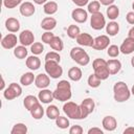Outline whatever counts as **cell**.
<instances>
[{
  "label": "cell",
  "instance_id": "44dd1931",
  "mask_svg": "<svg viewBox=\"0 0 134 134\" xmlns=\"http://www.w3.org/2000/svg\"><path fill=\"white\" fill-rule=\"evenodd\" d=\"M107 65H108L110 74H116L121 69V63L117 59H111V60L107 61Z\"/></svg>",
  "mask_w": 134,
  "mask_h": 134
},
{
  "label": "cell",
  "instance_id": "603a6c76",
  "mask_svg": "<svg viewBox=\"0 0 134 134\" xmlns=\"http://www.w3.org/2000/svg\"><path fill=\"white\" fill-rule=\"evenodd\" d=\"M82 70L80 67H71L69 70H68V77L73 81V82H77L82 79Z\"/></svg>",
  "mask_w": 134,
  "mask_h": 134
},
{
  "label": "cell",
  "instance_id": "7dc6e473",
  "mask_svg": "<svg viewBox=\"0 0 134 134\" xmlns=\"http://www.w3.org/2000/svg\"><path fill=\"white\" fill-rule=\"evenodd\" d=\"M72 2H73L75 5H77V6L82 7V6L87 5V4H88V2H89V0H72Z\"/></svg>",
  "mask_w": 134,
  "mask_h": 134
},
{
  "label": "cell",
  "instance_id": "5bb4252c",
  "mask_svg": "<svg viewBox=\"0 0 134 134\" xmlns=\"http://www.w3.org/2000/svg\"><path fill=\"white\" fill-rule=\"evenodd\" d=\"M75 40H76V43L79 45H81V46H88V47H92L93 42H94V39L92 38V36L87 34V32H81Z\"/></svg>",
  "mask_w": 134,
  "mask_h": 134
},
{
  "label": "cell",
  "instance_id": "11a10c76",
  "mask_svg": "<svg viewBox=\"0 0 134 134\" xmlns=\"http://www.w3.org/2000/svg\"><path fill=\"white\" fill-rule=\"evenodd\" d=\"M131 65H132V67L134 68V57L131 59Z\"/></svg>",
  "mask_w": 134,
  "mask_h": 134
},
{
  "label": "cell",
  "instance_id": "f35d334b",
  "mask_svg": "<svg viewBox=\"0 0 134 134\" xmlns=\"http://www.w3.org/2000/svg\"><path fill=\"white\" fill-rule=\"evenodd\" d=\"M120 50H119V47L117 45H110L108 46V49H107V53L110 58H116L118 54H119Z\"/></svg>",
  "mask_w": 134,
  "mask_h": 134
},
{
  "label": "cell",
  "instance_id": "ffe728a7",
  "mask_svg": "<svg viewBox=\"0 0 134 134\" xmlns=\"http://www.w3.org/2000/svg\"><path fill=\"white\" fill-rule=\"evenodd\" d=\"M57 26V20L53 17H45L41 22L42 29L46 31H51Z\"/></svg>",
  "mask_w": 134,
  "mask_h": 134
},
{
  "label": "cell",
  "instance_id": "5b68a950",
  "mask_svg": "<svg viewBox=\"0 0 134 134\" xmlns=\"http://www.w3.org/2000/svg\"><path fill=\"white\" fill-rule=\"evenodd\" d=\"M44 68L46 73L52 79H59L63 74V68L60 66V63L55 61H51V60L45 61Z\"/></svg>",
  "mask_w": 134,
  "mask_h": 134
},
{
  "label": "cell",
  "instance_id": "7402d4cb",
  "mask_svg": "<svg viewBox=\"0 0 134 134\" xmlns=\"http://www.w3.org/2000/svg\"><path fill=\"white\" fill-rule=\"evenodd\" d=\"M26 66H27V68H29L30 70H37V69H39L40 68V66H41V61H40V59L37 57V55H30V57H28L27 59H26Z\"/></svg>",
  "mask_w": 134,
  "mask_h": 134
},
{
  "label": "cell",
  "instance_id": "d4e9b609",
  "mask_svg": "<svg viewBox=\"0 0 134 134\" xmlns=\"http://www.w3.org/2000/svg\"><path fill=\"white\" fill-rule=\"evenodd\" d=\"M38 103H39V97H36L35 95H27L23 99V105H24L25 109L28 110V111H30L31 108L35 105H37Z\"/></svg>",
  "mask_w": 134,
  "mask_h": 134
},
{
  "label": "cell",
  "instance_id": "8fae6325",
  "mask_svg": "<svg viewBox=\"0 0 134 134\" xmlns=\"http://www.w3.org/2000/svg\"><path fill=\"white\" fill-rule=\"evenodd\" d=\"M17 42H18L17 36L15 34H8L2 38L1 46L5 49H12V48H15L17 46Z\"/></svg>",
  "mask_w": 134,
  "mask_h": 134
},
{
  "label": "cell",
  "instance_id": "f1b7e54d",
  "mask_svg": "<svg viewBox=\"0 0 134 134\" xmlns=\"http://www.w3.org/2000/svg\"><path fill=\"white\" fill-rule=\"evenodd\" d=\"M14 55L19 59V60H23L27 57V49H26V46L24 45H19V46H16L14 48Z\"/></svg>",
  "mask_w": 134,
  "mask_h": 134
},
{
  "label": "cell",
  "instance_id": "1f68e13d",
  "mask_svg": "<svg viewBox=\"0 0 134 134\" xmlns=\"http://www.w3.org/2000/svg\"><path fill=\"white\" fill-rule=\"evenodd\" d=\"M107 17L111 20H115L118 16H119V8L117 5H114V4H111L108 6L107 8Z\"/></svg>",
  "mask_w": 134,
  "mask_h": 134
},
{
  "label": "cell",
  "instance_id": "9c48e42d",
  "mask_svg": "<svg viewBox=\"0 0 134 134\" xmlns=\"http://www.w3.org/2000/svg\"><path fill=\"white\" fill-rule=\"evenodd\" d=\"M19 42L21 43V45H24V46H29V45L34 44L35 43L34 32L29 29L22 30L21 34L19 35Z\"/></svg>",
  "mask_w": 134,
  "mask_h": 134
},
{
  "label": "cell",
  "instance_id": "7a4b0ae2",
  "mask_svg": "<svg viewBox=\"0 0 134 134\" xmlns=\"http://www.w3.org/2000/svg\"><path fill=\"white\" fill-rule=\"evenodd\" d=\"M113 96H114L115 102L117 103H122V102L128 100L131 96V91L128 85L121 81L116 82L113 86Z\"/></svg>",
  "mask_w": 134,
  "mask_h": 134
},
{
  "label": "cell",
  "instance_id": "52a82bcc",
  "mask_svg": "<svg viewBox=\"0 0 134 134\" xmlns=\"http://www.w3.org/2000/svg\"><path fill=\"white\" fill-rule=\"evenodd\" d=\"M21 94H22V88L17 83H10L9 86L6 89H4V92H3V96L7 100L15 99L19 97Z\"/></svg>",
  "mask_w": 134,
  "mask_h": 134
},
{
  "label": "cell",
  "instance_id": "d6a6232c",
  "mask_svg": "<svg viewBox=\"0 0 134 134\" xmlns=\"http://www.w3.org/2000/svg\"><path fill=\"white\" fill-rule=\"evenodd\" d=\"M26 133H27V126L22 122L16 124L10 131V134H26Z\"/></svg>",
  "mask_w": 134,
  "mask_h": 134
},
{
  "label": "cell",
  "instance_id": "7bdbcfd3",
  "mask_svg": "<svg viewBox=\"0 0 134 134\" xmlns=\"http://www.w3.org/2000/svg\"><path fill=\"white\" fill-rule=\"evenodd\" d=\"M54 35L51 32V31H45L43 35H42V42L45 43V44H49L51 42V40L53 39Z\"/></svg>",
  "mask_w": 134,
  "mask_h": 134
},
{
  "label": "cell",
  "instance_id": "f907efd6",
  "mask_svg": "<svg viewBox=\"0 0 134 134\" xmlns=\"http://www.w3.org/2000/svg\"><path fill=\"white\" fill-rule=\"evenodd\" d=\"M124 134H134V127H128L124 130Z\"/></svg>",
  "mask_w": 134,
  "mask_h": 134
},
{
  "label": "cell",
  "instance_id": "6da1fadb",
  "mask_svg": "<svg viewBox=\"0 0 134 134\" xmlns=\"http://www.w3.org/2000/svg\"><path fill=\"white\" fill-rule=\"evenodd\" d=\"M53 92V97L60 102H67L71 98V85L68 81L62 80L58 83Z\"/></svg>",
  "mask_w": 134,
  "mask_h": 134
},
{
  "label": "cell",
  "instance_id": "bcb514c9",
  "mask_svg": "<svg viewBox=\"0 0 134 134\" xmlns=\"http://www.w3.org/2000/svg\"><path fill=\"white\" fill-rule=\"evenodd\" d=\"M126 20L129 24L131 25H134V10L133 12H129L126 16Z\"/></svg>",
  "mask_w": 134,
  "mask_h": 134
},
{
  "label": "cell",
  "instance_id": "ab89813d",
  "mask_svg": "<svg viewBox=\"0 0 134 134\" xmlns=\"http://www.w3.org/2000/svg\"><path fill=\"white\" fill-rule=\"evenodd\" d=\"M48 60H51V61H55L58 63H60L61 61V55L59 54L58 51H49L45 54V61H48Z\"/></svg>",
  "mask_w": 134,
  "mask_h": 134
},
{
  "label": "cell",
  "instance_id": "2e32d148",
  "mask_svg": "<svg viewBox=\"0 0 134 134\" xmlns=\"http://www.w3.org/2000/svg\"><path fill=\"white\" fill-rule=\"evenodd\" d=\"M20 14L22 15V16H24V17H30V16H32L34 14H35V12H36V7H35V5L31 3V2H28V1H26V2H23L21 5H20Z\"/></svg>",
  "mask_w": 134,
  "mask_h": 134
},
{
  "label": "cell",
  "instance_id": "6f0895ef",
  "mask_svg": "<svg viewBox=\"0 0 134 134\" xmlns=\"http://www.w3.org/2000/svg\"><path fill=\"white\" fill-rule=\"evenodd\" d=\"M132 8H133V10H134V2L132 3Z\"/></svg>",
  "mask_w": 134,
  "mask_h": 134
},
{
  "label": "cell",
  "instance_id": "c3c4849f",
  "mask_svg": "<svg viewBox=\"0 0 134 134\" xmlns=\"http://www.w3.org/2000/svg\"><path fill=\"white\" fill-rule=\"evenodd\" d=\"M103 133H104L103 130H100L99 128H96V127L88 130V134H103Z\"/></svg>",
  "mask_w": 134,
  "mask_h": 134
},
{
  "label": "cell",
  "instance_id": "9f6ffc18",
  "mask_svg": "<svg viewBox=\"0 0 134 134\" xmlns=\"http://www.w3.org/2000/svg\"><path fill=\"white\" fill-rule=\"evenodd\" d=\"M131 94H133V95H134V84H133V86H132V89H131Z\"/></svg>",
  "mask_w": 134,
  "mask_h": 134
},
{
  "label": "cell",
  "instance_id": "ac0fdd59",
  "mask_svg": "<svg viewBox=\"0 0 134 134\" xmlns=\"http://www.w3.org/2000/svg\"><path fill=\"white\" fill-rule=\"evenodd\" d=\"M5 28L10 32H17L20 29V22L17 18L9 17L5 20Z\"/></svg>",
  "mask_w": 134,
  "mask_h": 134
},
{
  "label": "cell",
  "instance_id": "ba28073f",
  "mask_svg": "<svg viewBox=\"0 0 134 134\" xmlns=\"http://www.w3.org/2000/svg\"><path fill=\"white\" fill-rule=\"evenodd\" d=\"M90 26L95 30H100L106 26V19L100 12L92 14L90 18Z\"/></svg>",
  "mask_w": 134,
  "mask_h": 134
},
{
  "label": "cell",
  "instance_id": "277c9868",
  "mask_svg": "<svg viewBox=\"0 0 134 134\" xmlns=\"http://www.w3.org/2000/svg\"><path fill=\"white\" fill-rule=\"evenodd\" d=\"M70 58L81 66H86L90 62V57L81 47H73L70 50Z\"/></svg>",
  "mask_w": 134,
  "mask_h": 134
},
{
  "label": "cell",
  "instance_id": "8992f818",
  "mask_svg": "<svg viewBox=\"0 0 134 134\" xmlns=\"http://www.w3.org/2000/svg\"><path fill=\"white\" fill-rule=\"evenodd\" d=\"M63 111L67 117L72 119H82L81 117V107L73 102H67L63 106Z\"/></svg>",
  "mask_w": 134,
  "mask_h": 134
},
{
  "label": "cell",
  "instance_id": "e0dca14e",
  "mask_svg": "<svg viewBox=\"0 0 134 134\" xmlns=\"http://www.w3.org/2000/svg\"><path fill=\"white\" fill-rule=\"evenodd\" d=\"M102 125H103V128L107 131H114L117 127V121L115 119V117L111 116V115H108V116H105L102 120Z\"/></svg>",
  "mask_w": 134,
  "mask_h": 134
},
{
  "label": "cell",
  "instance_id": "3957f363",
  "mask_svg": "<svg viewBox=\"0 0 134 134\" xmlns=\"http://www.w3.org/2000/svg\"><path fill=\"white\" fill-rule=\"evenodd\" d=\"M92 67L94 70L95 75H97L102 81L107 80L110 75L109 69H108V65H107V61H105L104 59H95L92 62Z\"/></svg>",
  "mask_w": 134,
  "mask_h": 134
},
{
  "label": "cell",
  "instance_id": "f546056e",
  "mask_svg": "<svg viewBox=\"0 0 134 134\" xmlns=\"http://www.w3.org/2000/svg\"><path fill=\"white\" fill-rule=\"evenodd\" d=\"M49 45H50V47H51L53 50H55V51H58V52L62 51L63 48H64V44H63L62 39H61L60 37H57V36L53 37V39L51 40V42L49 43Z\"/></svg>",
  "mask_w": 134,
  "mask_h": 134
},
{
  "label": "cell",
  "instance_id": "ee69618b",
  "mask_svg": "<svg viewBox=\"0 0 134 134\" xmlns=\"http://www.w3.org/2000/svg\"><path fill=\"white\" fill-rule=\"evenodd\" d=\"M83 133V128L79 125H74L69 129V134H82Z\"/></svg>",
  "mask_w": 134,
  "mask_h": 134
},
{
  "label": "cell",
  "instance_id": "484cf974",
  "mask_svg": "<svg viewBox=\"0 0 134 134\" xmlns=\"http://www.w3.org/2000/svg\"><path fill=\"white\" fill-rule=\"evenodd\" d=\"M29 112H30L31 116L35 119H41L43 117V115H44V108L42 107V105L40 103H38L37 105H35L31 108V110Z\"/></svg>",
  "mask_w": 134,
  "mask_h": 134
},
{
  "label": "cell",
  "instance_id": "60d3db41",
  "mask_svg": "<svg viewBox=\"0 0 134 134\" xmlns=\"http://www.w3.org/2000/svg\"><path fill=\"white\" fill-rule=\"evenodd\" d=\"M81 104H83L88 110H89V112L90 113H92L93 112V110H94V108H95V103H94V100L92 99V98H90V97H87V98H85Z\"/></svg>",
  "mask_w": 134,
  "mask_h": 134
},
{
  "label": "cell",
  "instance_id": "7c38bea8",
  "mask_svg": "<svg viewBox=\"0 0 134 134\" xmlns=\"http://www.w3.org/2000/svg\"><path fill=\"white\" fill-rule=\"evenodd\" d=\"M71 18L77 23H85L88 19V12L84 8H74L71 12Z\"/></svg>",
  "mask_w": 134,
  "mask_h": 134
},
{
  "label": "cell",
  "instance_id": "83f0119b",
  "mask_svg": "<svg viewBox=\"0 0 134 134\" xmlns=\"http://www.w3.org/2000/svg\"><path fill=\"white\" fill-rule=\"evenodd\" d=\"M106 31L109 36L113 37V36H116L119 31V24L115 21H111L109 22L107 25H106Z\"/></svg>",
  "mask_w": 134,
  "mask_h": 134
},
{
  "label": "cell",
  "instance_id": "cb8c5ba5",
  "mask_svg": "<svg viewBox=\"0 0 134 134\" xmlns=\"http://www.w3.org/2000/svg\"><path fill=\"white\" fill-rule=\"evenodd\" d=\"M59 6L58 3L54 1H47L44 5H43V10L46 15H53L57 13Z\"/></svg>",
  "mask_w": 134,
  "mask_h": 134
},
{
  "label": "cell",
  "instance_id": "4fadbf2b",
  "mask_svg": "<svg viewBox=\"0 0 134 134\" xmlns=\"http://www.w3.org/2000/svg\"><path fill=\"white\" fill-rule=\"evenodd\" d=\"M119 50L124 54H130V53H132L134 51V39L131 38V37H127L122 41V43H121V45L119 47Z\"/></svg>",
  "mask_w": 134,
  "mask_h": 134
},
{
  "label": "cell",
  "instance_id": "30bf717a",
  "mask_svg": "<svg viewBox=\"0 0 134 134\" xmlns=\"http://www.w3.org/2000/svg\"><path fill=\"white\" fill-rule=\"evenodd\" d=\"M109 43H110L109 37L106 36V35H102V36H98L94 39L92 48L95 49V50H103V49H106L109 46Z\"/></svg>",
  "mask_w": 134,
  "mask_h": 134
},
{
  "label": "cell",
  "instance_id": "74e56055",
  "mask_svg": "<svg viewBox=\"0 0 134 134\" xmlns=\"http://www.w3.org/2000/svg\"><path fill=\"white\" fill-rule=\"evenodd\" d=\"M100 8V3L99 1H92L90 3H88V12L92 15V14H96L99 12Z\"/></svg>",
  "mask_w": 134,
  "mask_h": 134
},
{
  "label": "cell",
  "instance_id": "e575fe53",
  "mask_svg": "<svg viewBox=\"0 0 134 134\" xmlns=\"http://www.w3.org/2000/svg\"><path fill=\"white\" fill-rule=\"evenodd\" d=\"M87 82H88V85L91 88H97V87H99L102 80L97 75H95V73H92V74H90L88 76V81Z\"/></svg>",
  "mask_w": 134,
  "mask_h": 134
},
{
  "label": "cell",
  "instance_id": "4316f807",
  "mask_svg": "<svg viewBox=\"0 0 134 134\" xmlns=\"http://www.w3.org/2000/svg\"><path fill=\"white\" fill-rule=\"evenodd\" d=\"M46 116L49 118V119H57L59 116H60V110L57 106L54 105H50L46 108Z\"/></svg>",
  "mask_w": 134,
  "mask_h": 134
},
{
  "label": "cell",
  "instance_id": "db71d44e",
  "mask_svg": "<svg viewBox=\"0 0 134 134\" xmlns=\"http://www.w3.org/2000/svg\"><path fill=\"white\" fill-rule=\"evenodd\" d=\"M4 86H5L4 79H3V76H1V85H0V90H4Z\"/></svg>",
  "mask_w": 134,
  "mask_h": 134
},
{
  "label": "cell",
  "instance_id": "d590c367",
  "mask_svg": "<svg viewBox=\"0 0 134 134\" xmlns=\"http://www.w3.org/2000/svg\"><path fill=\"white\" fill-rule=\"evenodd\" d=\"M30 51L35 55H39L44 51V46L41 42H35L34 44L30 45Z\"/></svg>",
  "mask_w": 134,
  "mask_h": 134
},
{
  "label": "cell",
  "instance_id": "d6986e66",
  "mask_svg": "<svg viewBox=\"0 0 134 134\" xmlns=\"http://www.w3.org/2000/svg\"><path fill=\"white\" fill-rule=\"evenodd\" d=\"M38 97H39V100L44 103V104H49L54 98L53 97V92L48 90V89H46V88L45 89H41V91L39 92Z\"/></svg>",
  "mask_w": 134,
  "mask_h": 134
},
{
  "label": "cell",
  "instance_id": "4dcf8cb0",
  "mask_svg": "<svg viewBox=\"0 0 134 134\" xmlns=\"http://www.w3.org/2000/svg\"><path fill=\"white\" fill-rule=\"evenodd\" d=\"M35 80H36V76L34 75L32 72H25L20 77V83L23 86H29L30 84H32L35 82Z\"/></svg>",
  "mask_w": 134,
  "mask_h": 134
},
{
  "label": "cell",
  "instance_id": "836d02e7",
  "mask_svg": "<svg viewBox=\"0 0 134 134\" xmlns=\"http://www.w3.org/2000/svg\"><path fill=\"white\" fill-rule=\"evenodd\" d=\"M80 34H81V30H80V27L77 25L71 24V25L68 26V28H67V36L70 39H76Z\"/></svg>",
  "mask_w": 134,
  "mask_h": 134
},
{
  "label": "cell",
  "instance_id": "f6af8a7d",
  "mask_svg": "<svg viewBox=\"0 0 134 134\" xmlns=\"http://www.w3.org/2000/svg\"><path fill=\"white\" fill-rule=\"evenodd\" d=\"M80 107H81V117H82V119H84V118H86L90 114V112H89V110L83 104H81Z\"/></svg>",
  "mask_w": 134,
  "mask_h": 134
},
{
  "label": "cell",
  "instance_id": "b9f144b4",
  "mask_svg": "<svg viewBox=\"0 0 134 134\" xmlns=\"http://www.w3.org/2000/svg\"><path fill=\"white\" fill-rule=\"evenodd\" d=\"M22 2V0H3V5L6 8H14L17 5H19Z\"/></svg>",
  "mask_w": 134,
  "mask_h": 134
},
{
  "label": "cell",
  "instance_id": "681fc988",
  "mask_svg": "<svg viewBox=\"0 0 134 134\" xmlns=\"http://www.w3.org/2000/svg\"><path fill=\"white\" fill-rule=\"evenodd\" d=\"M98 1H99V3H100V4H103V5L109 6V5L113 4V2H114L115 0H98Z\"/></svg>",
  "mask_w": 134,
  "mask_h": 134
},
{
  "label": "cell",
  "instance_id": "f5cc1de1",
  "mask_svg": "<svg viewBox=\"0 0 134 134\" xmlns=\"http://www.w3.org/2000/svg\"><path fill=\"white\" fill-rule=\"evenodd\" d=\"M128 37H131V38L134 39V26L129 30V32H128Z\"/></svg>",
  "mask_w": 134,
  "mask_h": 134
},
{
  "label": "cell",
  "instance_id": "8d00e7d4",
  "mask_svg": "<svg viewBox=\"0 0 134 134\" xmlns=\"http://www.w3.org/2000/svg\"><path fill=\"white\" fill-rule=\"evenodd\" d=\"M55 125L60 129H67L69 127V119L65 116H59L55 119Z\"/></svg>",
  "mask_w": 134,
  "mask_h": 134
},
{
  "label": "cell",
  "instance_id": "816d5d0a",
  "mask_svg": "<svg viewBox=\"0 0 134 134\" xmlns=\"http://www.w3.org/2000/svg\"><path fill=\"white\" fill-rule=\"evenodd\" d=\"M34 2H35L36 4L41 5V4H45V3L47 2V0H34Z\"/></svg>",
  "mask_w": 134,
  "mask_h": 134
},
{
  "label": "cell",
  "instance_id": "9a60e30c",
  "mask_svg": "<svg viewBox=\"0 0 134 134\" xmlns=\"http://www.w3.org/2000/svg\"><path fill=\"white\" fill-rule=\"evenodd\" d=\"M50 84V79H49V75L48 74H45V73H40L36 76V80H35V85L37 88L39 89H45L49 86Z\"/></svg>",
  "mask_w": 134,
  "mask_h": 134
}]
</instances>
